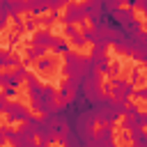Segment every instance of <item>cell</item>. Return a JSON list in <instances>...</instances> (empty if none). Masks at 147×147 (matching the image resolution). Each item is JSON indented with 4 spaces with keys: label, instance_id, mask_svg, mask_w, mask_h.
I'll return each instance as SVG.
<instances>
[{
    "label": "cell",
    "instance_id": "603a6c76",
    "mask_svg": "<svg viewBox=\"0 0 147 147\" xmlns=\"http://www.w3.org/2000/svg\"><path fill=\"white\" fill-rule=\"evenodd\" d=\"M37 25H39V23H37V18H34L32 14H30V16L23 21V28H25V32H34V30H37Z\"/></svg>",
    "mask_w": 147,
    "mask_h": 147
},
{
    "label": "cell",
    "instance_id": "e575fe53",
    "mask_svg": "<svg viewBox=\"0 0 147 147\" xmlns=\"http://www.w3.org/2000/svg\"><path fill=\"white\" fill-rule=\"evenodd\" d=\"M5 142H7V138H5V136H0V147H2Z\"/></svg>",
    "mask_w": 147,
    "mask_h": 147
},
{
    "label": "cell",
    "instance_id": "ac0fdd59",
    "mask_svg": "<svg viewBox=\"0 0 147 147\" xmlns=\"http://www.w3.org/2000/svg\"><path fill=\"white\" fill-rule=\"evenodd\" d=\"M46 55V48H41V46H30L28 51H25V60L28 62H37L39 57H44Z\"/></svg>",
    "mask_w": 147,
    "mask_h": 147
},
{
    "label": "cell",
    "instance_id": "cb8c5ba5",
    "mask_svg": "<svg viewBox=\"0 0 147 147\" xmlns=\"http://www.w3.org/2000/svg\"><path fill=\"white\" fill-rule=\"evenodd\" d=\"M140 80H142V67H133V69H131V78H129V83L138 85Z\"/></svg>",
    "mask_w": 147,
    "mask_h": 147
},
{
    "label": "cell",
    "instance_id": "9a60e30c",
    "mask_svg": "<svg viewBox=\"0 0 147 147\" xmlns=\"http://www.w3.org/2000/svg\"><path fill=\"white\" fill-rule=\"evenodd\" d=\"M129 147H147L145 129H131L129 131Z\"/></svg>",
    "mask_w": 147,
    "mask_h": 147
},
{
    "label": "cell",
    "instance_id": "e0dca14e",
    "mask_svg": "<svg viewBox=\"0 0 147 147\" xmlns=\"http://www.w3.org/2000/svg\"><path fill=\"white\" fill-rule=\"evenodd\" d=\"M23 11H28V7H25V0H9V18H14V16H21Z\"/></svg>",
    "mask_w": 147,
    "mask_h": 147
},
{
    "label": "cell",
    "instance_id": "8d00e7d4",
    "mask_svg": "<svg viewBox=\"0 0 147 147\" xmlns=\"http://www.w3.org/2000/svg\"><path fill=\"white\" fill-rule=\"evenodd\" d=\"M122 147H129V145H122Z\"/></svg>",
    "mask_w": 147,
    "mask_h": 147
},
{
    "label": "cell",
    "instance_id": "52a82bcc",
    "mask_svg": "<svg viewBox=\"0 0 147 147\" xmlns=\"http://www.w3.org/2000/svg\"><path fill=\"white\" fill-rule=\"evenodd\" d=\"M83 64H85V57L74 53V51H69L64 55V74H67V78L69 76H78L83 71Z\"/></svg>",
    "mask_w": 147,
    "mask_h": 147
},
{
    "label": "cell",
    "instance_id": "4dcf8cb0",
    "mask_svg": "<svg viewBox=\"0 0 147 147\" xmlns=\"http://www.w3.org/2000/svg\"><path fill=\"white\" fill-rule=\"evenodd\" d=\"M133 96L136 99H147V87H136L133 90Z\"/></svg>",
    "mask_w": 147,
    "mask_h": 147
},
{
    "label": "cell",
    "instance_id": "30bf717a",
    "mask_svg": "<svg viewBox=\"0 0 147 147\" xmlns=\"http://www.w3.org/2000/svg\"><path fill=\"white\" fill-rule=\"evenodd\" d=\"M55 39H57V37H53L51 30L41 28V30H34V34H32V44H30V46H41V48L48 51V48L55 44Z\"/></svg>",
    "mask_w": 147,
    "mask_h": 147
},
{
    "label": "cell",
    "instance_id": "836d02e7",
    "mask_svg": "<svg viewBox=\"0 0 147 147\" xmlns=\"http://www.w3.org/2000/svg\"><path fill=\"white\" fill-rule=\"evenodd\" d=\"M122 5H126L129 9H133V7H138V0H122Z\"/></svg>",
    "mask_w": 147,
    "mask_h": 147
},
{
    "label": "cell",
    "instance_id": "83f0119b",
    "mask_svg": "<svg viewBox=\"0 0 147 147\" xmlns=\"http://www.w3.org/2000/svg\"><path fill=\"white\" fill-rule=\"evenodd\" d=\"M48 2V9H57V7H67L71 0H46Z\"/></svg>",
    "mask_w": 147,
    "mask_h": 147
},
{
    "label": "cell",
    "instance_id": "ba28073f",
    "mask_svg": "<svg viewBox=\"0 0 147 147\" xmlns=\"http://www.w3.org/2000/svg\"><path fill=\"white\" fill-rule=\"evenodd\" d=\"M9 142L14 147H25L28 142H34V131L25 124H21V129H14V133L9 136Z\"/></svg>",
    "mask_w": 147,
    "mask_h": 147
},
{
    "label": "cell",
    "instance_id": "74e56055",
    "mask_svg": "<svg viewBox=\"0 0 147 147\" xmlns=\"http://www.w3.org/2000/svg\"><path fill=\"white\" fill-rule=\"evenodd\" d=\"M64 147H71V145H64Z\"/></svg>",
    "mask_w": 147,
    "mask_h": 147
},
{
    "label": "cell",
    "instance_id": "1f68e13d",
    "mask_svg": "<svg viewBox=\"0 0 147 147\" xmlns=\"http://www.w3.org/2000/svg\"><path fill=\"white\" fill-rule=\"evenodd\" d=\"M7 106H9V101L2 96V92H0V113H7Z\"/></svg>",
    "mask_w": 147,
    "mask_h": 147
},
{
    "label": "cell",
    "instance_id": "4316f807",
    "mask_svg": "<svg viewBox=\"0 0 147 147\" xmlns=\"http://www.w3.org/2000/svg\"><path fill=\"white\" fill-rule=\"evenodd\" d=\"M119 71H122V64H119V62H110V64H108V71H106V74H110V78H115V76H117Z\"/></svg>",
    "mask_w": 147,
    "mask_h": 147
},
{
    "label": "cell",
    "instance_id": "277c9868",
    "mask_svg": "<svg viewBox=\"0 0 147 147\" xmlns=\"http://www.w3.org/2000/svg\"><path fill=\"white\" fill-rule=\"evenodd\" d=\"M25 74H28V64L25 62L16 64L11 71H0V87H18L25 80Z\"/></svg>",
    "mask_w": 147,
    "mask_h": 147
},
{
    "label": "cell",
    "instance_id": "f546056e",
    "mask_svg": "<svg viewBox=\"0 0 147 147\" xmlns=\"http://www.w3.org/2000/svg\"><path fill=\"white\" fill-rule=\"evenodd\" d=\"M14 133V129H11V124H0V136H5L7 140H9V136Z\"/></svg>",
    "mask_w": 147,
    "mask_h": 147
},
{
    "label": "cell",
    "instance_id": "7c38bea8",
    "mask_svg": "<svg viewBox=\"0 0 147 147\" xmlns=\"http://www.w3.org/2000/svg\"><path fill=\"white\" fill-rule=\"evenodd\" d=\"M64 37H67V41L74 44L76 48H83V46H85V39L80 37V30H78L76 25H64Z\"/></svg>",
    "mask_w": 147,
    "mask_h": 147
},
{
    "label": "cell",
    "instance_id": "4fadbf2b",
    "mask_svg": "<svg viewBox=\"0 0 147 147\" xmlns=\"http://www.w3.org/2000/svg\"><path fill=\"white\" fill-rule=\"evenodd\" d=\"M16 64H21L18 55H14L9 48H0V71H5L9 67H16Z\"/></svg>",
    "mask_w": 147,
    "mask_h": 147
},
{
    "label": "cell",
    "instance_id": "44dd1931",
    "mask_svg": "<svg viewBox=\"0 0 147 147\" xmlns=\"http://www.w3.org/2000/svg\"><path fill=\"white\" fill-rule=\"evenodd\" d=\"M138 110H140V106H138L133 99H129V101H124V106H122V117H133Z\"/></svg>",
    "mask_w": 147,
    "mask_h": 147
},
{
    "label": "cell",
    "instance_id": "5b68a950",
    "mask_svg": "<svg viewBox=\"0 0 147 147\" xmlns=\"http://www.w3.org/2000/svg\"><path fill=\"white\" fill-rule=\"evenodd\" d=\"M7 122L9 124H23L32 113H30V106H25V103H21V101H9V106H7Z\"/></svg>",
    "mask_w": 147,
    "mask_h": 147
},
{
    "label": "cell",
    "instance_id": "2e32d148",
    "mask_svg": "<svg viewBox=\"0 0 147 147\" xmlns=\"http://www.w3.org/2000/svg\"><path fill=\"white\" fill-rule=\"evenodd\" d=\"M25 7L32 16H41L48 11V2L46 0H25Z\"/></svg>",
    "mask_w": 147,
    "mask_h": 147
},
{
    "label": "cell",
    "instance_id": "3957f363",
    "mask_svg": "<svg viewBox=\"0 0 147 147\" xmlns=\"http://www.w3.org/2000/svg\"><path fill=\"white\" fill-rule=\"evenodd\" d=\"M60 18H62L64 25H80V28L87 25V16H85V9H83V2H76V0H71L64 7Z\"/></svg>",
    "mask_w": 147,
    "mask_h": 147
},
{
    "label": "cell",
    "instance_id": "d6986e66",
    "mask_svg": "<svg viewBox=\"0 0 147 147\" xmlns=\"http://www.w3.org/2000/svg\"><path fill=\"white\" fill-rule=\"evenodd\" d=\"M9 23V0H0V30H5Z\"/></svg>",
    "mask_w": 147,
    "mask_h": 147
},
{
    "label": "cell",
    "instance_id": "8fae6325",
    "mask_svg": "<svg viewBox=\"0 0 147 147\" xmlns=\"http://www.w3.org/2000/svg\"><path fill=\"white\" fill-rule=\"evenodd\" d=\"M94 142L96 147H108V145H115V133L110 126H99L94 131Z\"/></svg>",
    "mask_w": 147,
    "mask_h": 147
},
{
    "label": "cell",
    "instance_id": "ffe728a7",
    "mask_svg": "<svg viewBox=\"0 0 147 147\" xmlns=\"http://www.w3.org/2000/svg\"><path fill=\"white\" fill-rule=\"evenodd\" d=\"M51 48H53V55H67V53L71 51L67 39H55V44H53Z\"/></svg>",
    "mask_w": 147,
    "mask_h": 147
},
{
    "label": "cell",
    "instance_id": "9c48e42d",
    "mask_svg": "<svg viewBox=\"0 0 147 147\" xmlns=\"http://www.w3.org/2000/svg\"><path fill=\"white\" fill-rule=\"evenodd\" d=\"M131 57L138 60V62H147V34L145 32H138L136 34V44H133Z\"/></svg>",
    "mask_w": 147,
    "mask_h": 147
},
{
    "label": "cell",
    "instance_id": "7a4b0ae2",
    "mask_svg": "<svg viewBox=\"0 0 147 147\" xmlns=\"http://www.w3.org/2000/svg\"><path fill=\"white\" fill-rule=\"evenodd\" d=\"M122 106H124V101H117L110 94H101L96 99V103H94V122L99 126L117 124L119 117H122Z\"/></svg>",
    "mask_w": 147,
    "mask_h": 147
},
{
    "label": "cell",
    "instance_id": "d6a6232c",
    "mask_svg": "<svg viewBox=\"0 0 147 147\" xmlns=\"http://www.w3.org/2000/svg\"><path fill=\"white\" fill-rule=\"evenodd\" d=\"M18 41H21V37H18L16 32H14V34H9V46H16Z\"/></svg>",
    "mask_w": 147,
    "mask_h": 147
},
{
    "label": "cell",
    "instance_id": "f1b7e54d",
    "mask_svg": "<svg viewBox=\"0 0 147 147\" xmlns=\"http://www.w3.org/2000/svg\"><path fill=\"white\" fill-rule=\"evenodd\" d=\"M0 92H2V96H5V99H14V96L18 94V92H16V87H2Z\"/></svg>",
    "mask_w": 147,
    "mask_h": 147
},
{
    "label": "cell",
    "instance_id": "d4e9b609",
    "mask_svg": "<svg viewBox=\"0 0 147 147\" xmlns=\"http://www.w3.org/2000/svg\"><path fill=\"white\" fill-rule=\"evenodd\" d=\"M133 122H136V129H142V126L147 124V113H142V110H138V113L133 115Z\"/></svg>",
    "mask_w": 147,
    "mask_h": 147
},
{
    "label": "cell",
    "instance_id": "6da1fadb",
    "mask_svg": "<svg viewBox=\"0 0 147 147\" xmlns=\"http://www.w3.org/2000/svg\"><path fill=\"white\" fill-rule=\"evenodd\" d=\"M25 83H28V94H30V110H37L39 115L51 113L53 106L57 103L55 87L53 85H41L34 71L25 74Z\"/></svg>",
    "mask_w": 147,
    "mask_h": 147
},
{
    "label": "cell",
    "instance_id": "7402d4cb",
    "mask_svg": "<svg viewBox=\"0 0 147 147\" xmlns=\"http://www.w3.org/2000/svg\"><path fill=\"white\" fill-rule=\"evenodd\" d=\"M57 18H60V11H57V9H53L51 14H44L41 18H37V23H39V25H44V28H48V25H53Z\"/></svg>",
    "mask_w": 147,
    "mask_h": 147
},
{
    "label": "cell",
    "instance_id": "5bb4252c",
    "mask_svg": "<svg viewBox=\"0 0 147 147\" xmlns=\"http://www.w3.org/2000/svg\"><path fill=\"white\" fill-rule=\"evenodd\" d=\"M34 67H37L39 74H48V71H55L57 60H55V55H44V57H39V60L34 62Z\"/></svg>",
    "mask_w": 147,
    "mask_h": 147
},
{
    "label": "cell",
    "instance_id": "8992f818",
    "mask_svg": "<svg viewBox=\"0 0 147 147\" xmlns=\"http://www.w3.org/2000/svg\"><path fill=\"white\" fill-rule=\"evenodd\" d=\"M87 57H90L92 67H94L99 74H106V71H108V64H110V60H108V48H99V46H94L92 53H90Z\"/></svg>",
    "mask_w": 147,
    "mask_h": 147
},
{
    "label": "cell",
    "instance_id": "d590c367",
    "mask_svg": "<svg viewBox=\"0 0 147 147\" xmlns=\"http://www.w3.org/2000/svg\"><path fill=\"white\" fill-rule=\"evenodd\" d=\"M25 147H39V145H37V142H28Z\"/></svg>",
    "mask_w": 147,
    "mask_h": 147
},
{
    "label": "cell",
    "instance_id": "484cf974",
    "mask_svg": "<svg viewBox=\"0 0 147 147\" xmlns=\"http://www.w3.org/2000/svg\"><path fill=\"white\" fill-rule=\"evenodd\" d=\"M119 126L124 131H131V129H136V122H133V117H119Z\"/></svg>",
    "mask_w": 147,
    "mask_h": 147
}]
</instances>
